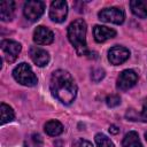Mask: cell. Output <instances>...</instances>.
Returning a JSON list of instances; mask_svg holds the SVG:
<instances>
[{
	"label": "cell",
	"instance_id": "cell-6",
	"mask_svg": "<svg viewBox=\"0 0 147 147\" xmlns=\"http://www.w3.org/2000/svg\"><path fill=\"white\" fill-rule=\"evenodd\" d=\"M1 49L3 52V57L8 63H13L16 61V59L18 57V54L21 52V44L14 40H9V39H5L1 41L0 44Z\"/></svg>",
	"mask_w": 147,
	"mask_h": 147
},
{
	"label": "cell",
	"instance_id": "cell-7",
	"mask_svg": "<svg viewBox=\"0 0 147 147\" xmlns=\"http://www.w3.org/2000/svg\"><path fill=\"white\" fill-rule=\"evenodd\" d=\"M68 14V5L65 1L55 0L51 3L49 8V17L52 21L56 23H61L65 20Z\"/></svg>",
	"mask_w": 147,
	"mask_h": 147
},
{
	"label": "cell",
	"instance_id": "cell-21",
	"mask_svg": "<svg viewBox=\"0 0 147 147\" xmlns=\"http://www.w3.org/2000/svg\"><path fill=\"white\" fill-rule=\"evenodd\" d=\"M138 121L147 122V98H146V99H145V101H144L141 113H140V114H138Z\"/></svg>",
	"mask_w": 147,
	"mask_h": 147
},
{
	"label": "cell",
	"instance_id": "cell-8",
	"mask_svg": "<svg viewBox=\"0 0 147 147\" xmlns=\"http://www.w3.org/2000/svg\"><path fill=\"white\" fill-rule=\"evenodd\" d=\"M137 80H138V75L133 70L131 69L123 70L117 78V88L121 91H126L132 86H134Z\"/></svg>",
	"mask_w": 147,
	"mask_h": 147
},
{
	"label": "cell",
	"instance_id": "cell-14",
	"mask_svg": "<svg viewBox=\"0 0 147 147\" xmlns=\"http://www.w3.org/2000/svg\"><path fill=\"white\" fill-rule=\"evenodd\" d=\"M130 7L132 13L140 17V18H146L147 17V2L141 1V0H132L130 2Z\"/></svg>",
	"mask_w": 147,
	"mask_h": 147
},
{
	"label": "cell",
	"instance_id": "cell-11",
	"mask_svg": "<svg viewBox=\"0 0 147 147\" xmlns=\"http://www.w3.org/2000/svg\"><path fill=\"white\" fill-rule=\"evenodd\" d=\"M30 57L33 61V63L37 64L38 67H45L49 61L48 53L45 49L37 46H33L30 48Z\"/></svg>",
	"mask_w": 147,
	"mask_h": 147
},
{
	"label": "cell",
	"instance_id": "cell-24",
	"mask_svg": "<svg viewBox=\"0 0 147 147\" xmlns=\"http://www.w3.org/2000/svg\"><path fill=\"white\" fill-rule=\"evenodd\" d=\"M145 139H146V141H147V132L145 133Z\"/></svg>",
	"mask_w": 147,
	"mask_h": 147
},
{
	"label": "cell",
	"instance_id": "cell-13",
	"mask_svg": "<svg viewBox=\"0 0 147 147\" xmlns=\"http://www.w3.org/2000/svg\"><path fill=\"white\" fill-rule=\"evenodd\" d=\"M15 13V2L10 0L0 2V18L3 22L11 21Z\"/></svg>",
	"mask_w": 147,
	"mask_h": 147
},
{
	"label": "cell",
	"instance_id": "cell-23",
	"mask_svg": "<svg viewBox=\"0 0 147 147\" xmlns=\"http://www.w3.org/2000/svg\"><path fill=\"white\" fill-rule=\"evenodd\" d=\"M109 132H110L111 134H117V133L119 132V129H118L116 125H110V126H109Z\"/></svg>",
	"mask_w": 147,
	"mask_h": 147
},
{
	"label": "cell",
	"instance_id": "cell-9",
	"mask_svg": "<svg viewBox=\"0 0 147 147\" xmlns=\"http://www.w3.org/2000/svg\"><path fill=\"white\" fill-rule=\"evenodd\" d=\"M129 56H130L129 49L123 46H114L108 52V60L114 65L122 64L129 59Z\"/></svg>",
	"mask_w": 147,
	"mask_h": 147
},
{
	"label": "cell",
	"instance_id": "cell-4",
	"mask_svg": "<svg viewBox=\"0 0 147 147\" xmlns=\"http://www.w3.org/2000/svg\"><path fill=\"white\" fill-rule=\"evenodd\" d=\"M45 10V2L39 0L26 1L23 7V14L25 18L30 22H36L40 18Z\"/></svg>",
	"mask_w": 147,
	"mask_h": 147
},
{
	"label": "cell",
	"instance_id": "cell-1",
	"mask_svg": "<svg viewBox=\"0 0 147 147\" xmlns=\"http://www.w3.org/2000/svg\"><path fill=\"white\" fill-rule=\"evenodd\" d=\"M52 94L62 103L70 105L77 95V85L72 76L64 70H56L51 77Z\"/></svg>",
	"mask_w": 147,
	"mask_h": 147
},
{
	"label": "cell",
	"instance_id": "cell-16",
	"mask_svg": "<svg viewBox=\"0 0 147 147\" xmlns=\"http://www.w3.org/2000/svg\"><path fill=\"white\" fill-rule=\"evenodd\" d=\"M123 147H142L139 136L136 131H130L129 133L125 134L123 141H122Z\"/></svg>",
	"mask_w": 147,
	"mask_h": 147
},
{
	"label": "cell",
	"instance_id": "cell-17",
	"mask_svg": "<svg viewBox=\"0 0 147 147\" xmlns=\"http://www.w3.org/2000/svg\"><path fill=\"white\" fill-rule=\"evenodd\" d=\"M0 114H1V124H6L8 122H11L15 117L14 110L11 107H9L6 103H1L0 106Z\"/></svg>",
	"mask_w": 147,
	"mask_h": 147
},
{
	"label": "cell",
	"instance_id": "cell-5",
	"mask_svg": "<svg viewBox=\"0 0 147 147\" xmlns=\"http://www.w3.org/2000/svg\"><path fill=\"white\" fill-rule=\"evenodd\" d=\"M98 16H99V20L107 23H114V24H122L125 18L124 10L118 7L103 8L99 11Z\"/></svg>",
	"mask_w": 147,
	"mask_h": 147
},
{
	"label": "cell",
	"instance_id": "cell-2",
	"mask_svg": "<svg viewBox=\"0 0 147 147\" xmlns=\"http://www.w3.org/2000/svg\"><path fill=\"white\" fill-rule=\"evenodd\" d=\"M68 39L78 55L90 54L86 45V23L83 18L74 21L68 26Z\"/></svg>",
	"mask_w": 147,
	"mask_h": 147
},
{
	"label": "cell",
	"instance_id": "cell-22",
	"mask_svg": "<svg viewBox=\"0 0 147 147\" xmlns=\"http://www.w3.org/2000/svg\"><path fill=\"white\" fill-rule=\"evenodd\" d=\"M74 147H93V145L90 141L85 140V139H79V140H77L75 142Z\"/></svg>",
	"mask_w": 147,
	"mask_h": 147
},
{
	"label": "cell",
	"instance_id": "cell-12",
	"mask_svg": "<svg viewBox=\"0 0 147 147\" xmlns=\"http://www.w3.org/2000/svg\"><path fill=\"white\" fill-rule=\"evenodd\" d=\"M93 36L95 41L98 42H105L108 39H111L116 36V31L114 29L103 26V25H95L93 29Z\"/></svg>",
	"mask_w": 147,
	"mask_h": 147
},
{
	"label": "cell",
	"instance_id": "cell-3",
	"mask_svg": "<svg viewBox=\"0 0 147 147\" xmlns=\"http://www.w3.org/2000/svg\"><path fill=\"white\" fill-rule=\"evenodd\" d=\"M13 77L15 78L16 82H18L21 85L24 86H34L38 83V79L34 72L32 71L31 67L25 62H22L14 68Z\"/></svg>",
	"mask_w": 147,
	"mask_h": 147
},
{
	"label": "cell",
	"instance_id": "cell-15",
	"mask_svg": "<svg viewBox=\"0 0 147 147\" xmlns=\"http://www.w3.org/2000/svg\"><path fill=\"white\" fill-rule=\"evenodd\" d=\"M45 132L51 137L60 136L63 132V125L56 119H51L45 124Z\"/></svg>",
	"mask_w": 147,
	"mask_h": 147
},
{
	"label": "cell",
	"instance_id": "cell-18",
	"mask_svg": "<svg viewBox=\"0 0 147 147\" xmlns=\"http://www.w3.org/2000/svg\"><path fill=\"white\" fill-rule=\"evenodd\" d=\"M94 140L98 147H114V144L111 142V140L102 133H96Z\"/></svg>",
	"mask_w": 147,
	"mask_h": 147
},
{
	"label": "cell",
	"instance_id": "cell-10",
	"mask_svg": "<svg viewBox=\"0 0 147 147\" xmlns=\"http://www.w3.org/2000/svg\"><path fill=\"white\" fill-rule=\"evenodd\" d=\"M53 40H54V34L46 26L40 25L33 32V41L37 42L38 45H48L52 44Z\"/></svg>",
	"mask_w": 147,
	"mask_h": 147
},
{
	"label": "cell",
	"instance_id": "cell-20",
	"mask_svg": "<svg viewBox=\"0 0 147 147\" xmlns=\"http://www.w3.org/2000/svg\"><path fill=\"white\" fill-rule=\"evenodd\" d=\"M91 77H92V79H93L94 82H99V80H101V79L105 77V71H103L102 69H100V68L94 69V70L92 71Z\"/></svg>",
	"mask_w": 147,
	"mask_h": 147
},
{
	"label": "cell",
	"instance_id": "cell-19",
	"mask_svg": "<svg viewBox=\"0 0 147 147\" xmlns=\"http://www.w3.org/2000/svg\"><path fill=\"white\" fill-rule=\"evenodd\" d=\"M106 103L108 107H116L121 103V98L117 94H110L106 98Z\"/></svg>",
	"mask_w": 147,
	"mask_h": 147
},
{
	"label": "cell",
	"instance_id": "cell-25",
	"mask_svg": "<svg viewBox=\"0 0 147 147\" xmlns=\"http://www.w3.org/2000/svg\"><path fill=\"white\" fill-rule=\"evenodd\" d=\"M38 147H40V146H38Z\"/></svg>",
	"mask_w": 147,
	"mask_h": 147
}]
</instances>
